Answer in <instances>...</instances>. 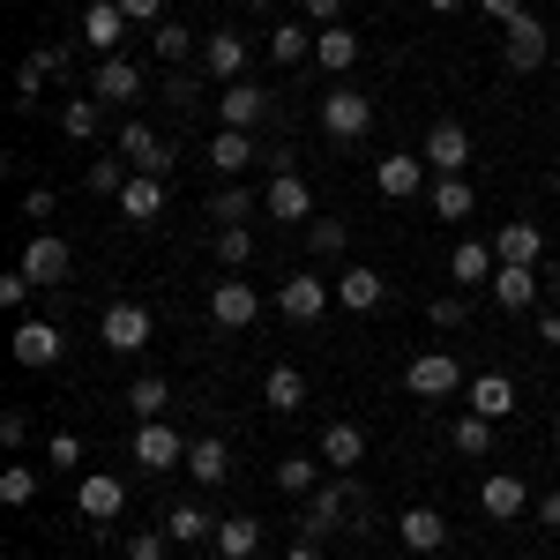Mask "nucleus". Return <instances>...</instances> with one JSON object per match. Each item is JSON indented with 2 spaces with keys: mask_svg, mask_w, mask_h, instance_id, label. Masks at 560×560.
<instances>
[{
  "mask_svg": "<svg viewBox=\"0 0 560 560\" xmlns=\"http://www.w3.org/2000/svg\"><path fill=\"white\" fill-rule=\"evenodd\" d=\"M165 530H173V546H202V538H217V523L202 501H179L173 516H165Z\"/></svg>",
  "mask_w": 560,
  "mask_h": 560,
  "instance_id": "37",
  "label": "nucleus"
},
{
  "mask_svg": "<svg viewBox=\"0 0 560 560\" xmlns=\"http://www.w3.org/2000/svg\"><path fill=\"white\" fill-rule=\"evenodd\" d=\"M97 337H105V351H142L150 345V306H135V300L105 306L97 314Z\"/></svg>",
  "mask_w": 560,
  "mask_h": 560,
  "instance_id": "5",
  "label": "nucleus"
},
{
  "mask_svg": "<svg viewBox=\"0 0 560 560\" xmlns=\"http://www.w3.org/2000/svg\"><path fill=\"white\" fill-rule=\"evenodd\" d=\"M486 292H493V306H509V314H523V306H538V292H546V284H538V269H530V261H501Z\"/></svg>",
  "mask_w": 560,
  "mask_h": 560,
  "instance_id": "11",
  "label": "nucleus"
},
{
  "mask_svg": "<svg viewBox=\"0 0 560 560\" xmlns=\"http://www.w3.org/2000/svg\"><path fill=\"white\" fill-rule=\"evenodd\" d=\"M255 314H261V292H255V284L217 277V292H210V322H217V329H255Z\"/></svg>",
  "mask_w": 560,
  "mask_h": 560,
  "instance_id": "4",
  "label": "nucleus"
},
{
  "mask_svg": "<svg viewBox=\"0 0 560 560\" xmlns=\"http://www.w3.org/2000/svg\"><path fill=\"white\" fill-rule=\"evenodd\" d=\"M478 501H486V516H493V523H516L523 509H530L523 478H509V471H493V478H486V493H478Z\"/></svg>",
  "mask_w": 560,
  "mask_h": 560,
  "instance_id": "26",
  "label": "nucleus"
},
{
  "mask_svg": "<svg viewBox=\"0 0 560 560\" xmlns=\"http://www.w3.org/2000/svg\"><path fill=\"white\" fill-rule=\"evenodd\" d=\"M165 538H173V530H135V538H128V560H165Z\"/></svg>",
  "mask_w": 560,
  "mask_h": 560,
  "instance_id": "50",
  "label": "nucleus"
},
{
  "mask_svg": "<svg viewBox=\"0 0 560 560\" xmlns=\"http://www.w3.org/2000/svg\"><path fill=\"white\" fill-rule=\"evenodd\" d=\"M322 128L337 135V142H359V135L374 128V97H359V90H329V97H322Z\"/></svg>",
  "mask_w": 560,
  "mask_h": 560,
  "instance_id": "2",
  "label": "nucleus"
},
{
  "mask_svg": "<svg viewBox=\"0 0 560 560\" xmlns=\"http://www.w3.org/2000/svg\"><path fill=\"white\" fill-rule=\"evenodd\" d=\"M75 509H83L90 523H113L120 509H128V486H120L113 471H90L83 486H75Z\"/></svg>",
  "mask_w": 560,
  "mask_h": 560,
  "instance_id": "13",
  "label": "nucleus"
},
{
  "mask_svg": "<svg viewBox=\"0 0 560 560\" xmlns=\"http://www.w3.org/2000/svg\"><path fill=\"white\" fill-rule=\"evenodd\" d=\"M396 530H404L411 553H441V546H448V516H441V509H404Z\"/></svg>",
  "mask_w": 560,
  "mask_h": 560,
  "instance_id": "21",
  "label": "nucleus"
},
{
  "mask_svg": "<svg viewBox=\"0 0 560 560\" xmlns=\"http://www.w3.org/2000/svg\"><path fill=\"white\" fill-rule=\"evenodd\" d=\"M493 255L501 261H530V269H538V261H546V232H538V224H501V232H493Z\"/></svg>",
  "mask_w": 560,
  "mask_h": 560,
  "instance_id": "23",
  "label": "nucleus"
},
{
  "mask_svg": "<svg viewBox=\"0 0 560 560\" xmlns=\"http://www.w3.org/2000/svg\"><path fill=\"white\" fill-rule=\"evenodd\" d=\"M448 441H456V456H486V448H493V419H478V411H464V419L448 427Z\"/></svg>",
  "mask_w": 560,
  "mask_h": 560,
  "instance_id": "40",
  "label": "nucleus"
},
{
  "mask_svg": "<svg viewBox=\"0 0 560 560\" xmlns=\"http://www.w3.org/2000/svg\"><path fill=\"white\" fill-rule=\"evenodd\" d=\"M314 60H322L329 75H351V68H359V38H351V23H329V31H314Z\"/></svg>",
  "mask_w": 560,
  "mask_h": 560,
  "instance_id": "24",
  "label": "nucleus"
},
{
  "mask_svg": "<svg viewBox=\"0 0 560 560\" xmlns=\"http://www.w3.org/2000/svg\"><path fill=\"white\" fill-rule=\"evenodd\" d=\"M261 553V523L255 516H224L217 523V560H255Z\"/></svg>",
  "mask_w": 560,
  "mask_h": 560,
  "instance_id": "28",
  "label": "nucleus"
},
{
  "mask_svg": "<svg viewBox=\"0 0 560 560\" xmlns=\"http://www.w3.org/2000/svg\"><path fill=\"white\" fill-rule=\"evenodd\" d=\"M359 516H366V493H359V486H351V471H345V478H329V486H314V493H306L300 530L322 546V538H337V530H366Z\"/></svg>",
  "mask_w": 560,
  "mask_h": 560,
  "instance_id": "1",
  "label": "nucleus"
},
{
  "mask_svg": "<svg viewBox=\"0 0 560 560\" xmlns=\"http://www.w3.org/2000/svg\"><path fill=\"white\" fill-rule=\"evenodd\" d=\"M165 97H173V105H195V75H179V68H173V75H165Z\"/></svg>",
  "mask_w": 560,
  "mask_h": 560,
  "instance_id": "55",
  "label": "nucleus"
},
{
  "mask_svg": "<svg viewBox=\"0 0 560 560\" xmlns=\"http://www.w3.org/2000/svg\"><path fill=\"white\" fill-rule=\"evenodd\" d=\"M427 165H433V179L464 173V165H471V128H464V120H433L427 128Z\"/></svg>",
  "mask_w": 560,
  "mask_h": 560,
  "instance_id": "9",
  "label": "nucleus"
},
{
  "mask_svg": "<svg viewBox=\"0 0 560 560\" xmlns=\"http://www.w3.org/2000/svg\"><path fill=\"white\" fill-rule=\"evenodd\" d=\"M60 329H52V322H23V329H15V366H52V359H60Z\"/></svg>",
  "mask_w": 560,
  "mask_h": 560,
  "instance_id": "25",
  "label": "nucleus"
},
{
  "mask_svg": "<svg viewBox=\"0 0 560 560\" xmlns=\"http://www.w3.org/2000/svg\"><path fill=\"white\" fill-rule=\"evenodd\" d=\"M247 261H255V232H247V224H217V269L240 277Z\"/></svg>",
  "mask_w": 560,
  "mask_h": 560,
  "instance_id": "36",
  "label": "nucleus"
},
{
  "mask_svg": "<svg viewBox=\"0 0 560 560\" xmlns=\"http://www.w3.org/2000/svg\"><path fill=\"white\" fill-rule=\"evenodd\" d=\"M261 113H269V90H255V83H224V128H255Z\"/></svg>",
  "mask_w": 560,
  "mask_h": 560,
  "instance_id": "34",
  "label": "nucleus"
},
{
  "mask_svg": "<svg viewBox=\"0 0 560 560\" xmlns=\"http://www.w3.org/2000/svg\"><path fill=\"white\" fill-rule=\"evenodd\" d=\"M202 68H210L217 83H240V68H247V38H240V31H210V38H202Z\"/></svg>",
  "mask_w": 560,
  "mask_h": 560,
  "instance_id": "19",
  "label": "nucleus"
},
{
  "mask_svg": "<svg viewBox=\"0 0 560 560\" xmlns=\"http://www.w3.org/2000/svg\"><path fill=\"white\" fill-rule=\"evenodd\" d=\"M345 240H351V224H345V217H322V224L306 232V247H314L322 261H329V255H345Z\"/></svg>",
  "mask_w": 560,
  "mask_h": 560,
  "instance_id": "45",
  "label": "nucleus"
},
{
  "mask_svg": "<svg viewBox=\"0 0 560 560\" xmlns=\"http://www.w3.org/2000/svg\"><path fill=\"white\" fill-rule=\"evenodd\" d=\"M0 441L23 448V441H31V411H0Z\"/></svg>",
  "mask_w": 560,
  "mask_h": 560,
  "instance_id": "52",
  "label": "nucleus"
},
{
  "mask_svg": "<svg viewBox=\"0 0 560 560\" xmlns=\"http://www.w3.org/2000/svg\"><path fill=\"white\" fill-rule=\"evenodd\" d=\"M359 456H366V433L351 427V419H337V427L322 433V464H337V471H351Z\"/></svg>",
  "mask_w": 560,
  "mask_h": 560,
  "instance_id": "35",
  "label": "nucleus"
},
{
  "mask_svg": "<svg viewBox=\"0 0 560 560\" xmlns=\"http://www.w3.org/2000/svg\"><path fill=\"white\" fill-rule=\"evenodd\" d=\"M128 411L142 419V427H150V419H165V411H173V388L158 382V374H142V382H128Z\"/></svg>",
  "mask_w": 560,
  "mask_h": 560,
  "instance_id": "38",
  "label": "nucleus"
},
{
  "mask_svg": "<svg viewBox=\"0 0 560 560\" xmlns=\"http://www.w3.org/2000/svg\"><path fill=\"white\" fill-rule=\"evenodd\" d=\"M38 292H52V284H68V240H52V232H38L31 247H23V261H15Z\"/></svg>",
  "mask_w": 560,
  "mask_h": 560,
  "instance_id": "10",
  "label": "nucleus"
},
{
  "mask_svg": "<svg viewBox=\"0 0 560 560\" xmlns=\"http://www.w3.org/2000/svg\"><path fill=\"white\" fill-rule=\"evenodd\" d=\"M464 322H471V300H456V292L433 300V329H464Z\"/></svg>",
  "mask_w": 560,
  "mask_h": 560,
  "instance_id": "49",
  "label": "nucleus"
},
{
  "mask_svg": "<svg viewBox=\"0 0 560 560\" xmlns=\"http://www.w3.org/2000/svg\"><path fill=\"white\" fill-rule=\"evenodd\" d=\"M83 187H90V195H120V187H128V165H113V158H97V165L83 173Z\"/></svg>",
  "mask_w": 560,
  "mask_h": 560,
  "instance_id": "48",
  "label": "nucleus"
},
{
  "mask_svg": "<svg viewBox=\"0 0 560 560\" xmlns=\"http://www.w3.org/2000/svg\"><path fill=\"white\" fill-rule=\"evenodd\" d=\"M187 448H195V441H179L165 419L135 427V464H142V471H179V464H187Z\"/></svg>",
  "mask_w": 560,
  "mask_h": 560,
  "instance_id": "3",
  "label": "nucleus"
},
{
  "mask_svg": "<svg viewBox=\"0 0 560 560\" xmlns=\"http://www.w3.org/2000/svg\"><path fill=\"white\" fill-rule=\"evenodd\" d=\"M337 300H345L351 314H374V306L388 300L382 269H366V261H345V277H337Z\"/></svg>",
  "mask_w": 560,
  "mask_h": 560,
  "instance_id": "18",
  "label": "nucleus"
},
{
  "mask_svg": "<svg viewBox=\"0 0 560 560\" xmlns=\"http://www.w3.org/2000/svg\"><path fill=\"white\" fill-rule=\"evenodd\" d=\"M277 306H284V322H322V314H329V284L300 269V277L277 284Z\"/></svg>",
  "mask_w": 560,
  "mask_h": 560,
  "instance_id": "12",
  "label": "nucleus"
},
{
  "mask_svg": "<svg viewBox=\"0 0 560 560\" xmlns=\"http://www.w3.org/2000/svg\"><path fill=\"white\" fill-rule=\"evenodd\" d=\"M187 478H195V486H224V478H232V448H224V441H195V448H187Z\"/></svg>",
  "mask_w": 560,
  "mask_h": 560,
  "instance_id": "33",
  "label": "nucleus"
},
{
  "mask_svg": "<svg viewBox=\"0 0 560 560\" xmlns=\"http://www.w3.org/2000/svg\"><path fill=\"white\" fill-rule=\"evenodd\" d=\"M60 128L75 135V142H90V135H97V97H75V105H60Z\"/></svg>",
  "mask_w": 560,
  "mask_h": 560,
  "instance_id": "46",
  "label": "nucleus"
},
{
  "mask_svg": "<svg viewBox=\"0 0 560 560\" xmlns=\"http://www.w3.org/2000/svg\"><path fill=\"white\" fill-rule=\"evenodd\" d=\"M150 45H158V60H165V68H179V60H187V52H195L202 38H195L187 23H173V15H165V23H158V38H150Z\"/></svg>",
  "mask_w": 560,
  "mask_h": 560,
  "instance_id": "41",
  "label": "nucleus"
},
{
  "mask_svg": "<svg viewBox=\"0 0 560 560\" xmlns=\"http://www.w3.org/2000/svg\"><path fill=\"white\" fill-rule=\"evenodd\" d=\"M277 486H284V493H314V486H322V464H314V456H284V464H277Z\"/></svg>",
  "mask_w": 560,
  "mask_h": 560,
  "instance_id": "42",
  "label": "nucleus"
},
{
  "mask_svg": "<svg viewBox=\"0 0 560 560\" xmlns=\"http://www.w3.org/2000/svg\"><path fill=\"white\" fill-rule=\"evenodd\" d=\"M553 195H560V173H553Z\"/></svg>",
  "mask_w": 560,
  "mask_h": 560,
  "instance_id": "63",
  "label": "nucleus"
},
{
  "mask_svg": "<svg viewBox=\"0 0 560 560\" xmlns=\"http://www.w3.org/2000/svg\"><path fill=\"white\" fill-rule=\"evenodd\" d=\"M261 396H269V411H300V404H306V374H300V366H269Z\"/></svg>",
  "mask_w": 560,
  "mask_h": 560,
  "instance_id": "39",
  "label": "nucleus"
},
{
  "mask_svg": "<svg viewBox=\"0 0 560 560\" xmlns=\"http://www.w3.org/2000/svg\"><path fill=\"white\" fill-rule=\"evenodd\" d=\"M247 8H277V0H247Z\"/></svg>",
  "mask_w": 560,
  "mask_h": 560,
  "instance_id": "62",
  "label": "nucleus"
},
{
  "mask_svg": "<svg viewBox=\"0 0 560 560\" xmlns=\"http://www.w3.org/2000/svg\"><path fill=\"white\" fill-rule=\"evenodd\" d=\"M210 217H217V224H247V217H255V195L224 179V187H217V202H210Z\"/></svg>",
  "mask_w": 560,
  "mask_h": 560,
  "instance_id": "44",
  "label": "nucleus"
},
{
  "mask_svg": "<svg viewBox=\"0 0 560 560\" xmlns=\"http://www.w3.org/2000/svg\"><path fill=\"white\" fill-rule=\"evenodd\" d=\"M471 210H478V195H471V179H464V173H441V179H433V217L464 224Z\"/></svg>",
  "mask_w": 560,
  "mask_h": 560,
  "instance_id": "31",
  "label": "nucleus"
},
{
  "mask_svg": "<svg viewBox=\"0 0 560 560\" xmlns=\"http://www.w3.org/2000/svg\"><path fill=\"white\" fill-rule=\"evenodd\" d=\"M284 560H322V546H314V538H306V546H292V553Z\"/></svg>",
  "mask_w": 560,
  "mask_h": 560,
  "instance_id": "59",
  "label": "nucleus"
},
{
  "mask_svg": "<svg viewBox=\"0 0 560 560\" xmlns=\"http://www.w3.org/2000/svg\"><path fill=\"white\" fill-rule=\"evenodd\" d=\"M261 210L277 217V224H306V217H314V195H306L300 173H277V179H269V195H261Z\"/></svg>",
  "mask_w": 560,
  "mask_h": 560,
  "instance_id": "15",
  "label": "nucleus"
},
{
  "mask_svg": "<svg viewBox=\"0 0 560 560\" xmlns=\"http://www.w3.org/2000/svg\"><path fill=\"white\" fill-rule=\"evenodd\" d=\"M31 292H38V284H31L23 269H8V277H0V306H31Z\"/></svg>",
  "mask_w": 560,
  "mask_h": 560,
  "instance_id": "51",
  "label": "nucleus"
},
{
  "mask_svg": "<svg viewBox=\"0 0 560 560\" xmlns=\"http://www.w3.org/2000/svg\"><path fill=\"white\" fill-rule=\"evenodd\" d=\"M493 269H501L493 240H456V255H448V277L456 284H493Z\"/></svg>",
  "mask_w": 560,
  "mask_h": 560,
  "instance_id": "20",
  "label": "nucleus"
},
{
  "mask_svg": "<svg viewBox=\"0 0 560 560\" xmlns=\"http://www.w3.org/2000/svg\"><path fill=\"white\" fill-rule=\"evenodd\" d=\"M120 158H128L135 173H173V142H165V135L158 128H142V120H128V128H120Z\"/></svg>",
  "mask_w": 560,
  "mask_h": 560,
  "instance_id": "8",
  "label": "nucleus"
},
{
  "mask_svg": "<svg viewBox=\"0 0 560 560\" xmlns=\"http://www.w3.org/2000/svg\"><path fill=\"white\" fill-rule=\"evenodd\" d=\"M158 8H165V0H120V15H128V23H165Z\"/></svg>",
  "mask_w": 560,
  "mask_h": 560,
  "instance_id": "54",
  "label": "nucleus"
},
{
  "mask_svg": "<svg viewBox=\"0 0 560 560\" xmlns=\"http://www.w3.org/2000/svg\"><path fill=\"white\" fill-rule=\"evenodd\" d=\"M471 411L478 419H509V411H516V382H509V374H478L471 382Z\"/></svg>",
  "mask_w": 560,
  "mask_h": 560,
  "instance_id": "30",
  "label": "nucleus"
},
{
  "mask_svg": "<svg viewBox=\"0 0 560 560\" xmlns=\"http://www.w3.org/2000/svg\"><path fill=\"white\" fill-rule=\"evenodd\" d=\"M135 90H142V68H135V60H120V52L90 68V97H97V105H128Z\"/></svg>",
  "mask_w": 560,
  "mask_h": 560,
  "instance_id": "14",
  "label": "nucleus"
},
{
  "mask_svg": "<svg viewBox=\"0 0 560 560\" xmlns=\"http://www.w3.org/2000/svg\"><path fill=\"white\" fill-rule=\"evenodd\" d=\"M546 284H553V292H560V261H546Z\"/></svg>",
  "mask_w": 560,
  "mask_h": 560,
  "instance_id": "61",
  "label": "nucleus"
},
{
  "mask_svg": "<svg viewBox=\"0 0 560 560\" xmlns=\"http://www.w3.org/2000/svg\"><path fill=\"white\" fill-rule=\"evenodd\" d=\"M75 464H83V441L75 433H52L45 441V471H75Z\"/></svg>",
  "mask_w": 560,
  "mask_h": 560,
  "instance_id": "47",
  "label": "nucleus"
},
{
  "mask_svg": "<svg viewBox=\"0 0 560 560\" xmlns=\"http://www.w3.org/2000/svg\"><path fill=\"white\" fill-rule=\"evenodd\" d=\"M120 210H128L135 224H150V217H165V179H158V173H135L128 187H120Z\"/></svg>",
  "mask_w": 560,
  "mask_h": 560,
  "instance_id": "27",
  "label": "nucleus"
},
{
  "mask_svg": "<svg viewBox=\"0 0 560 560\" xmlns=\"http://www.w3.org/2000/svg\"><path fill=\"white\" fill-rule=\"evenodd\" d=\"M538 523H546V530H560V493H546V501H538Z\"/></svg>",
  "mask_w": 560,
  "mask_h": 560,
  "instance_id": "58",
  "label": "nucleus"
},
{
  "mask_svg": "<svg viewBox=\"0 0 560 560\" xmlns=\"http://www.w3.org/2000/svg\"><path fill=\"white\" fill-rule=\"evenodd\" d=\"M23 217H52V187H31L23 195Z\"/></svg>",
  "mask_w": 560,
  "mask_h": 560,
  "instance_id": "56",
  "label": "nucleus"
},
{
  "mask_svg": "<svg viewBox=\"0 0 560 560\" xmlns=\"http://www.w3.org/2000/svg\"><path fill=\"white\" fill-rule=\"evenodd\" d=\"M478 8H486L493 23H516V15H523V0H478Z\"/></svg>",
  "mask_w": 560,
  "mask_h": 560,
  "instance_id": "57",
  "label": "nucleus"
},
{
  "mask_svg": "<svg viewBox=\"0 0 560 560\" xmlns=\"http://www.w3.org/2000/svg\"><path fill=\"white\" fill-rule=\"evenodd\" d=\"M83 38L97 45V60H113V52H120V38H128L120 0H90V8H83Z\"/></svg>",
  "mask_w": 560,
  "mask_h": 560,
  "instance_id": "16",
  "label": "nucleus"
},
{
  "mask_svg": "<svg viewBox=\"0 0 560 560\" xmlns=\"http://www.w3.org/2000/svg\"><path fill=\"white\" fill-rule=\"evenodd\" d=\"M427 158H404V150H396V158H382V165H374V187H382L388 202H404V195H419V187H427Z\"/></svg>",
  "mask_w": 560,
  "mask_h": 560,
  "instance_id": "17",
  "label": "nucleus"
},
{
  "mask_svg": "<svg viewBox=\"0 0 560 560\" xmlns=\"http://www.w3.org/2000/svg\"><path fill=\"white\" fill-rule=\"evenodd\" d=\"M546 52H553V45H546V23H538V15H516V23H509V38H501V60H509L516 75H538V68H546Z\"/></svg>",
  "mask_w": 560,
  "mask_h": 560,
  "instance_id": "6",
  "label": "nucleus"
},
{
  "mask_svg": "<svg viewBox=\"0 0 560 560\" xmlns=\"http://www.w3.org/2000/svg\"><path fill=\"white\" fill-rule=\"evenodd\" d=\"M306 23H314V31H329V23H345V0H306Z\"/></svg>",
  "mask_w": 560,
  "mask_h": 560,
  "instance_id": "53",
  "label": "nucleus"
},
{
  "mask_svg": "<svg viewBox=\"0 0 560 560\" xmlns=\"http://www.w3.org/2000/svg\"><path fill=\"white\" fill-rule=\"evenodd\" d=\"M427 8H433V15H456V8H464V0H427Z\"/></svg>",
  "mask_w": 560,
  "mask_h": 560,
  "instance_id": "60",
  "label": "nucleus"
},
{
  "mask_svg": "<svg viewBox=\"0 0 560 560\" xmlns=\"http://www.w3.org/2000/svg\"><path fill=\"white\" fill-rule=\"evenodd\" d=\"M269 60H277V68H300V60H314V31L284 15V23L269 31Z\"/></svg>",
  "mask_w": 560,
  "mask_h": 560,
  "instance_id": "32",
  "label": "nucleus"
},
{
  "mask_svg": "<svg viewBox=\"0 0 560 560\" xmlns=\"http://www.w3.org/2000/svg\"><path fill=\"white\" fill-rule=\"evenodd\" d=\"M0 501H8V509H31V501H38V471H31V464H8V471H0Z\"/></svg>",
  "mask_w": 560,
  "mask_h": 560,
  "instance_id": "43",
  "label": "nucleus"
},
{
  "mask_svg": "<svg viewBox=\"0 0 560 560\" xmlns=\"http://www.w3.org/2000/svg\"><path fill=\"white\" fill-rule=\"evenodd\" d=\"M60 68H68V52H60V45H31V52H23V68H15V97L31 105V97H38V83H52Z\"/></svg>",
  "mask_w": 560,
  "mask_h": 560,
  "instance_id": "22",
  "label": "nucleus"
},
{
  "mask_svg": "<svg viewBox=\"0 0 560 560\" xmlns=\"http://www.w3.org/2000/svg\"><path fill=\"white\" fill-rule=\"evenodd\" d=\"M404 388H411V396H456V388H464V366H456L448 351H419V359L404 366Z\"/></svg>",
  "mask_w": 560,
  "mask_h": 560,
  "instance_id": "7",
  "label": "nucleus"
},
{
  "mask_svg": "<svg viewBox=\"0 0 560 560\" xmlns=\"http://www.w3.org/2000/svg\"><path fill=\"white\" fill-rule=\"evenodd\" d=\"M210 165H217L224 179H232V173H247V165H255V135H247V128H217Z\"/></svg>",
  "mask_w": 560,
  "mask_h": 560,
  "instance_id": "29",
  "label": "nucleus"
}]
</instances>
